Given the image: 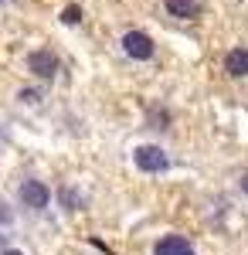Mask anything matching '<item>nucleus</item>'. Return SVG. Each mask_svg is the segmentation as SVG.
I'll list each match as a JSON object with an SVG mask.
<instances>
[{
	"mask_svg": "<svg viewBox=\"0 0 248 255\" xmlns=\"http://www.w3.org/2000/svg\"><path fill=\"white\" fill-rule=\"evenodd\" d=\"M133 163L143 170V174H163V170H170V157H167V150L156 146V143H143V146H136V150H133Z\"/></svg>",
	"mask_w": 248,
	"mask_h": 255,
	"instance_id": "nucleus-1",
	"label": "nucleus"
},
{
	"mask_svg": "<svg viewBox=\"0 0 248 255\" xmlns=\"http://www.w3.org/2000/svg\"><path fill=\"white\" fill-rule=\"evenodd\" d=\"M17 197H20V204L31 208V211H44L51 204V191H48L44 180H24L17 187Z\"/></svg>",
	"mask_w": 248,
	"mask_h": 255,
	"instance_id": "nucleus-2",
	"label": "nucleus"
},
{
	"mask_svg": "<svg viewBox=\"0 0 248 255\" xmlns=\"http://www.w3.org/2000/svg\"><path fill=\"white\" fill-rule=\"evenodd\" d=\"M123 51L133 61H150L153 55H156V44H153V38L143 34V31H126V34H123Z\"/></svg>",
	"mask_w": 248,
	"mask_h": 255,
	"instance_id": "nucleus-3",
	"label": "nucleus"
},
{
	"mask_svg": "<svg viewBox=\"0 0 248 255\" xmlns=\"http://www.w3.org/2000/svg\"><path fill=\"white\" fill-rule=\"evenodd\" d=\"M58 68H61V61H58V55L48 51V48H38V51L27 55V72L38 75V79H55Z\"/></svg>",
	"mask_w": 248,
	"mask_h": 255,
	"instance_id": "nucleus-4",
	"label": "nucleus"
},
{
	"mask_svg": "<svg viewBox=\"0 0 248 255\" xmlns=\"http://www.w3.org/2000/svg\"><path fill=\"white\" fill-rule=\"evenodd\" d=\"M153 255H197V252L184 235H167L153 245Z\"/></svg>",
	"mask_w": 248,
	"mask_h": 255,
	"instance_id": "nucleus-5",
	"label": "nucleus"
},
{
	"mask_svg": "<svg viewBox=\"0 0 248 255\" xmlns=\"http://www.w3.org/2000/svg\"><path fill=\"white\" fill-rule=\"evenodd\" d=\"M225 72L231 79H245L248 75V48H231L225 55Z\"/></svg>",
	"mask_w": 248,
	"mask_h": 255,
	"instance_id": "nucleus-6",
	"label": "nucleus"
},
{
	"mask_svg": "<svg viewBox=\"0 0 248 255\" xmlns=\"http://www.w3.org/2000/svg\"><path fill=\"white\" fill-rule=\"evenodd\" d=\"M163 7H167V14L170 17H177V20H191V17H197V0H163Z\"/></svg>",
	"mask_w": 248,
	"mask_h": 255,
	"instance_id": "nucleus-7",
	"label": "nucleus"
},
{
	"mask_svg": "<svg viewBox=\"0 0 248 255\" xmlns=\"http://www.w3.org/2000/svg\"><path fill=\"white\" fill-rule=\"evenodd\" d=\"M61 204H65L68 211H75L78 204H82V194H75L72 187H61Z\"/></svg>",
	"mask_w": 248,
	"mask_h": 255,
	"instance_id": "nucleus-8",
	"label": "nucleus"
},
{
	"mask_svg": "<svg viewBox=\"0 0 248 255\" xmlns=\"http://www.w3.org/2000/svg\"><path fill=\"white\" fill-rule=\"evenodd\" d=\"M61 20H65V24H78V20H82V7H65V10H61Z\"/></svg>",
	"mask_w": 248,
	"mask_h": 255,
	"instance_id": "nucleus-9",
	"label": "nucleus"
},
{
	"mask_svg": "<svg viewBox=\"0 0 248 255\" xmlns=\"http://www.w3.org/2000/svg\"><path fill=\"white\" fill-rule=\"evenodd\" d=\"M10 221H14V215L7 211V204H0V225H10Z\"/></svg>",
	"mask_w": 248,
	"mask_h": 255,
	"instance_id": "nucleus-10",
	"label": "nucleus"
},
{
	"mask_svg": "<svg viewBox=\"0 0 248 255\" xmlns=\"http://www.w3.org/2000/svg\"><path fill=\"white\" fill-rule=\"evenodd\" d=\"M20 99H24V102H38V92H34V89H24V92H20Z\"/></svg>",
	"mask_w": 248,
	"mask_h": 255,
	"instance_id": "nucleus-11",
	"label": "nucleus"
},
{
	"mask_svg": "<svg viewBox=\"0 0 248 255\" xmlns=\"http://www.w3.org/2000/svg\"><path fill=\"white\" fill-rule=\"evenodd\" d=\"M238 187H242V194L248 197V174H242V180H238Z\"/></svg>",
	"mask_w": 248,
	"mask_h": 255,
	"instance_id": "nucleus-12",
	"label": "nucleus"
},
{
	"mask_svg": "<svg viewBox=\"0 0 248 255\" xmlns=\"http://www.w3.org/2000/svg\"><path fill=\"white\" fill-rule=\"evenodd\" d=\"M3 255H20V252H3Z\"/></svg>",
	"mask_w": 248,
	"mask_h": 255,
	"instance_id": "nucleus-13",
	"label": "nucleus"
}]
</instances>
